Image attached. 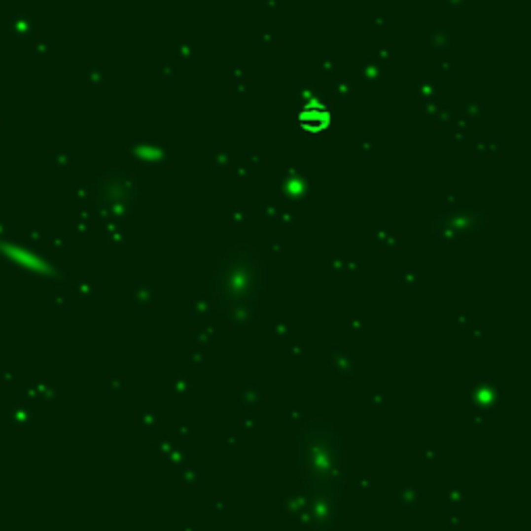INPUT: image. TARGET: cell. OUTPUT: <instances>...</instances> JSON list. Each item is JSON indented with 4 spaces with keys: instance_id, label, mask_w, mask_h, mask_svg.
<instances>
[{
    "instance_id": "5b68a950",
    "label": "cell",
    "mask_w": 531,
    "mask_h": 531,
    "mask_svg": "<svg viewBox=\"0 0 531 531\" xmlns=\"http://www.w3.org/2000/svg\"><path fill=\"white\" fill-rule=\"evenodd\" d=\"M241 398H243V403L249 405V407H257V405H262V392L259 390H255L253 386H245L241 390Z\"/></svg>"
},
{
    "instance_id": "277c9868",
    "label": "cell",
    "mask_w": 531,
    "mask_h": 531,
    "mask_svg": "<svg viewBox=\"0 0 531 531\" xmlns=\"http://www.w3.org/2000/svg\"><path fill=\"white\" fill-rule=\"evenodd\" d=\"M301 508H303V494H299L297 490H288L284 498V510L290 515H299Z\"/></svg>"
},
{
    "instance_id": "3957f363",
    "label": "cell",
    "mask_w": 531,
    "mask_h": 531,
    "mask_svg": "<svg viewBox=\"0 0 531 531\" xmlns=\"http://www.w3.org/2000/svg\"><path fill=\"white\" fill-rule=\"evenodd\" d=\"M498 396H500V390H496V386L482 384V386H475L469 392V403L475 405L477 411H488L498 403Z\"/></svg>"
},
{
    "instance_id": "6da1fadb",
    "label": "cell",
    "mask_w": 531,
    "mask_h": 531,
    "mask_svg": "<svg viewBox=\"0 0 531 531\" xmlns=\"http://www.w3.org/2000/svg\"><path fill=\"white\" fill-rule=\"evenodd\" d=\"M343 444L326 422H312L297 436V473L305 486L343 482Z\"/></svg>"
},
{
    "instance_id": "7a4b0ae2",
    "label": "cell",
    "mask_w": 531,
    "mask_h": 531,
    "mask_svg": "<svg viewBox=\"0 0 531 531\" xmlns=\"http://www.w3.org/2000/svg\"><path fill=\"white\" fill-rule=\"evenodd\" d=\"M303 508L309 515V527L316 531H330L340 521V484L305 486Z\"/></svg>"
}]
</instances>
